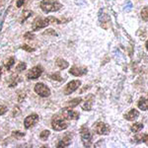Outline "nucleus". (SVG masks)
I'll return each instance as SVG.
<instances>
[{
	"label": "nucleus",
	"mask_w": 148,
	"mask_h": 148,
	"mask_svg": "<svg viewBox=\"0 0 148 148\" xmlns=\"http://www.w3.org/2000/svg\"><path fill=\"white\" fill-rule=\"evenodd\" d=\"M56 64L58 65V67L59 68H61V69H65V68H67L68 67V62L67 61H65L64 59H57V61H56Z\"/></svg>",
	"instance_id": "2eb2a0df"
},
{
	"label": "nucleus",
	"mask_w": 148,
	"mask_h": 148,
	"mask_svg": "<svg viewBox=\"0 0 148 148\" xmlns=\"http://www.w3.org/2000/svg\"><path fill=\"white\" fill-rule=\"evenodd\" d=\"M40 8L46 13L49 12H56L61 8V4L56 0H44L40 2Z\"/></svg>",
	"instance_id": "f257e3e1"
},
{
	"label": "nucleus",
	"mask_w": 148,
	"mask_h": 148,
	"mask_svg": "<svg viewBox=\"0 0 148 148\" xmlns=\"http://www.w3.org/2000/svg\"><path fill=\"white\" fill-rule=\"evenodd\" d=\"M35 92L37 93L38 95H40V97H49L51 95V90L49 88H47L44 83H38L37 85L35 86Z\"/></svg>",
	"instance_id": "20e7f679"
},
{
	"label": "nucleus",
	"mask_w": 148,
	"mask_h": 148,
	"mask_svg": "<svg viewBox=\"0 0 148 148\" xmlns=\"http://www.w3.org/2000/svg\"><path fill=\"white\" fill-rule=\"evenodd\" d=\"M25 135L24 132H21V131H14L13 132V136L16 137V138H20V137H23Z\"/></svg>",
	"instance_id": "5701e85b"
},
{
	"label": "nucleus",
	"mask_w": 148,
	"mask_h": 148,
	"mask_svg": "<svg viewBox=\"0 0 148 148\" xmlns=\"http://www.w3.org/2000/svg\"><path fill=\"white\" fill-rule=\"evenodd\" d=\"M143 128V123H134V125H131V127H130V130L132 132H139L140 130H141Z\"/></svg>",
	"instance_id": "4468645a"
},
{
	"label": "nucleus",
	"mask_w": 148,
	"mask_h": 148,
	"mask_svg": "<svg viewBox=\"0 0 148 148\" xmlns=\"http://www.w3.org/2000/svg\"><path fill=\"white\" fill-rule=\"evenodd\" d=\"M14 63H15V58H14V57H10V58L8 59V61H7V63L5 64L6 68L7 69H10Z\"/></svg>",
	"instance_id": "aec40b11"
},
{
	"label": "nucleus",
	"mask_w": 148,
	"mask_h": 148,
	"mask_svg": "<svg viewBox=\"0 0 148 148\" xmlns=\"http://www.w3.org/2000/svg\"><path fill=\"white\" fill-rule=\"evenodd\" d=\"M49 134H51L49 130H44L42 133H40V139H42V140H47V137L49 136Z\"/></svg>",
	"instance_id": "6ab92c4d"
},
{
	"label": "nucleus",
	"mask_w": 148,
	"mask_h": 148,
	"mask_svg": "<svg viewBox=\"0 0 148 148\" xmlns=\"http://www.w3.org/2000/svg\"><path fill=\"white\" fill-rule=\"evenodd\" d=\"M70 143H71L70 138L65 137V138H63V139L58 143L57 147H66V146H69V145H70Z\"/></svg>",
	"instance_id": "dca6fc26"
},
{
	"label": "nucleus",
	"mask_w": 148,
	"mask_h": 148,
	"mask_svg": "<svg viewBox=\"0 0 148 148\" xmlns=\"http://www.w3.org/2000/svg\"><path fill=\"white\" fill-rule=\"evenodd\" d=\"M62 114H63V118L66 119V120H78L79 119V113L73 111L70 108L63 109Z\"/></svg>",
	"instance_id": "6e6552de"
},
{
	"label": "nucleus",
	"mask_w": 148,
	"mask_h": 148,
	"mask_svg": "<svg viewBox=\"0 0 148 148\" xmlns=\"http://www.w3.org/2000/svg\"><path fill=\"white\" fill-rule=\"evenodd\" d=\"M141 18L145 22H148V6L144 7L141 10Z\"/></svg>",
	"instance_id": "f3484780"
},
{
	"label": "nucleus",
	"mask_w": 148,
	"mask_h": 148,
	"mask_svg": "<svg viewBox=\"0 0 148 148\" xmlns=\"http://www.w3.org/2000/svg\"><path fill=\"white\" fill-rule=\"evenodd\" d=\"M91 104H92V101L90 100V101L86 102L85 105L83 106V109L84 110H87V111H89V110H91Z\"/></svg>",
	"instance_id": "393cba45"
},
{
	"label": "nucleus",
	"mask_w": 148,
	"mask_h": 148,
	"mask_svg": "<svg viewBox=\"0 0 148 148\" xmlns=\"http://www.w3.org/2000/svg\"><path fill=\"white\" fill-rule=\"evenodd\" d=\"M38 121H39V116L36 114H30V116L25 119L24 125H25L26 128H30L31 126L35 125Z\"/></svg>",
	"instance_id": "9d476101"
},
{
	"label": "nucleus",
	"mask_w": 148,
	"mask_h": 148,
	"mask_svg": "<svg viewBox=\"0 0 148 148\" xmlns=\"http://www.w3.org/2000/svg\"><path fill=\"white\" fill-rule=\"evenodd\" d=\"M82 101V99L81 98H76V99H73L71 102H69V106L72 108V107H76L77 105L80 104V102Z\"/></svg>",
	"instance_id": "a211bd4d"
},
{
	"label": "nucleus",
	"mask_w": 148,
	"mask_h": 148,
	"mask_svg": "<svg viewBox=\"0 0 148 148\" xmlns=\"http://www.w3.org/2000/svg\"><path fill=\"white\" fill-rule=\"evenodd\" d=\"M145 46H146V49H147V51H148V40H147V42H146V45H145Z\"/></svg>",
	"instance_id": "7c9ffc66"
},
{
	"label": "nucleus",
	"mask_w": 148,
	"mask_h": 148,
	"mask_svg": "<svg viewBox=\"0 0 148 148\" xmlns=\"http://www.w3.org/2000/svg\"><path fill=\"white\" fill-rule=\"evenodd\" d=\"M67 126H68L67 123H66L62 119L58 118V116H56L51 121L52 130H54L56 131H61V130H65V128H67Z\"/></svg>",
	"instance_id": "7ed1b4c3"
},
{
	"label": "nucleus",
	"mask_w": 148,
	"mask_h": 148,
	"mask_svg": "<svg viewBox=\"0 0 148 148\" xmlns=\"http://www.w3.org/2000/svg\"><path fill=\"white\" fill-rule=\"evenodd\" d=\"M1 72H2V67H0V75H1Z\"/></svg>",
	"instance_id": "2f4dec72"
},
{
	"label": "nucleus",
	"mask_w": 148,
	"mask_h": 148,
	"mask_svg": "<svg viewBox=\"0 0 148 148\" xmlns=\"http://www.w3.org/2000/svg\"><path fill=\"white\" fill-rule=\"evenodd\" d=\"M81 138H82L85 146H89L90 141H91V139H92V134H91V132H90V130H88L86 126H83L82 130H81Z\"/></svg>",
	"instance_id": "1a4fd4ad"
},
{
	"label": "nucleus",
	"mask_w": 148,
	"mask_h": 148,
	"mask_svg": "<svg viewBox=\"0 0 148 148\" xmlns=\"http://www.w3.org/2000/svg\"><path fill=\"white\" fill-rule=\"evenodd\" d=\"M26 67H27V64H26L25 62L19 63V65L17 66V71H18V72H22V71L25 70Z\"/></svg>",
	"instance_id": "412c9836"
},
{
	"label": "nucleus",
	"mask_w": 148,
	"mask_h": 148,
	"mask_svg": "<svg viewBox=\"0 0 148 148\" xmlns=\"http://www.w3.org/2000/svg\"><path fill=\"white\" fill-rule=\"evenodd\" d=\"M81 85V81L79 80H73L71 82H69L67 85H66L65 89H64V94L65 95H69L71 93H73L74 91L78 89Z\"/></svg>",
	"instance_id": "0eeeda50"
},
{
	"label": "nucleus",
	"mask_w": 148,
	"mask_h": 148,
	"mask_svg": "<svg viewBox=\"0 0 148 148\" xmlns=\"http://www.w3.org/2000/svg\"><path fill=\"white\" fill-rule=\"evenodd\" d=\"M51 79H54V80H58V81H61V80H62V78L60 77V75H59V73H54V74H51Z\"/></svg>",
	"instance_id": "b1692460"
},
{
	"label": "nucleus",
	"mask_w": 148,
	"mask_h": 148,
	"mask_svg": "<svg viewBox=\"0 0 148 148\" xmlns=\"http://www.w3.org/2000/svg\"><path fill=\"white\" fill-rule=\"evenodd\" d=\"M141 141L145 142V143H146V144H148V134H144V135H142V137H141Z\"/></svg>",
	"instance_id": "c85d7f7f"
},
{
	"label": "nucleus",
	"mask_w": 148,
	"mask_h": 148,
	"mask_svg": "<svg viewBox=\"0 0 148 148\" xmlns=\"http://www.w3.org/2000/svg\"><path fill=\"white\" fill-rule=\"evenodd\" d=\"M138 116H139V113H138V111L135 109H132L130 113H127L125 114V118L127 121H134V120H136Z\"/></svg>",
	"instance_id": "f8f14e48"
},
{
	"label": "nucleus",
	"mask_w": 148,
	"mask_h": 148,
	"mask_svg": "<svg viewBox=\"0 0 148 148\" xmlns=\"http://www.w3.org/2000/svg\"><path fill=\"white\" fill-rule=\"evenodd\" d=\"M23 14H24V16H23V19H22V22H23V21H25L26 19H28L29 17H30V16L33 14V12H32V11H30V10H27V11L24 12Z\"/></svg>",
	"instance_id": "4be33fe9"
},
{
	"label": "nucleus",
	"mask_w": 148,
	"mask_h": 148,
	"mask_svg": "<svg viewBox=\"0 0 148 148\" xmlns=\"http://www.w3.org/2000/svg\"><path fill=\"white\" fill-rule=\"evenodd\" d=\"M24 2H25V0H18V1H17V7H21L24 4Z\"/></svg>",
	"instance_id": "c756f323"
},
{
	"label": "nucleus",
	"mask_w": 148,
	"mask_h": 148,
	"mask_svg": "<svg viewBox=\"0 0 148 148\" xmlns=\"http://www.w3.org/2000/svg\"><path fill=\"white\" fill-rule=\"evenodd\" d=\"M69 73L74 76H82L87 73V68L85 67H78V66H73L69 70Z\"/></svg>",
	"instance_id": "9b49d317"
},
{
	"label": "nucleus",
	"mask_w": 148,
	"mask_h": 148,
	"mask_svg": "<svg viewBox=\"0 0 148 148\" xmlns=\"http://www.w3.org/2000/svg\"><path fill=\"white\" fill-rule=\"evenodd\" d=\"M25 38L29 40H33L34 39V35H33L32 33H27V34H25Z\"/></svg>",
	"instance_id": "cd10ccee"
},
{
	"label": "nucleus",
	"mask_w": 148,
	"mask_h": 148,
	"mask_svg": "<svg viewBox=\"0 0 148 148\" xmlns=\"http://www.w3.org/2000/svg\"><path fill=\"white\" fill-rule=\"evenodd\" d=\"M42 71H44V69H42V67L40 65H37L35 66V67H33L32 69H31L30 71L28 72L27 74V77L28 79H37V78H39L40 75H42Z\"/></svg>",
	"instance_id": "423d86ee"
},
{
	"label": "nucleus",
	"mask_w": 148,
	"mask_h": 148,
	"mask_svg": "<svg viewBox=\"0 0 148 148\" xmlns=\"http://www.w3.org/2000/svg\"><path fill=\"white\" fill-rule=\"evenodd\" d=\"M7 112V108L5 106H0V116L4 114Z\"/></svg>",
	"instance_id": "bb28decb"
},
{
	"label": "nucleus",
	"mask_w": 148,
	"mask_h": 148,
	"mask_svg": "<svg viewBox=\"0 0 148 148\" xmlns=\"http://www.w3.org/2000/svg\"><path fill=\"white\" fill-rule=\"evenodd\" d=\"M22 49H25V51H31V52L35 51V49H33V47H29L28 45H24V46L22 47Z\"/></svg>",
	"instance_id": "a878e982"
},
{
	"label": "nucleus",
	"mask_w": 148,
	"mask_h": 148,
	"mask_svg": "<svg viewBox=\"0 0 148 148\" xmlns=\"http://www.w3.org/2000/svg\"><path fill=\"white\" fill-rule=\"evenodd\" d=\"M94 130L98 134L107 135V134H109L110 131H111V127H110L107 123H103V121H99V123H97L96 125H94Z\"/></svg>",
	"instance_id": "39448f33"
},
{
	"label": "nucleus",
	"mask_w": 148,
	"mask_h": 148,
	"mask_svg": "<svg viewBox=\"0 0 148 148\" xmlns=\"http://www.w3.org/2000/svg\"><path fill=\"white\" fill-rule=\"evenodd\" d=\"M51 23V18H38L35 20V22L33 23V26H32V29L33 31H38L40 29H42V28H46L47 26L49 25Z\"/></svg>",
	"instance_id": "f03ea898"
},
{
	"label": "nucleus",
	"mask_w": 148,
	"mask_h": 148,
	"mask_svg": "<svg viewBox=\"0 0 148 148\" xmlns=\"http://www.w3.org/2000/svg\"><path fill=\"white\" fill-rule=\"evenodd\" d=\"M138 108L142 111H147L148 110V100L144 99V98H141L138 102Z\"/></svg>",
	"instance_id": "ddd939ff"
}]
</instances>
